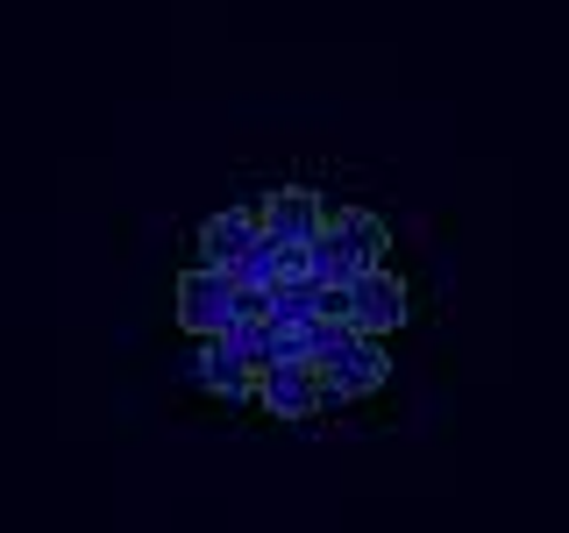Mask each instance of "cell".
Here are the masks:
<instances>
[{
  "instance_id": "6da1fadb",
  "label": "cell",
  "mask_w": 569,
  "mask_h": 533,
  "mask_svg": "<svg viewBox=\"0 0 569 533\" xmlns=\"http://www.w3.org/2000/svg\"><path fill=\"white\" fill-rule=\"evenodd\" d=\"M313 378H320V413H349V405H363L370 391L391 378L385 334H356V328H342L328 349L313 355Z\"/></svg>"
},
{
  "instance_id": "7a4b0ae2",
  "label": "cell",
  "mask_w": 569,
  "mask_h": 533,
  "mask_svg": "<svg viewBox=\"0 0 569 533\" xmlns=\"http://www.w3.org/2000/svg\"><path fill=\"white\" fill-rule=\"evenodd\" d=\"M406 278L391 271V263H378V271H356L342 284V320L356 334H399L406 328Z\"/></svg>"
},
{
  "instance_id": "3957f363",
  "label": "cell",
  "mask_w": 569,
  "mask_h": 533,
  "mask_svg": "<svg viewBox=\"0 0 569 533\" xmlns=\"http://www.w3.org/2000/svg\"><path fill=\"white\" fill-rule=\"evenodd\" d=\"M228 320H236V278L213 271V263H192L178 278V328L200 342V334H221Z\"/></svg>"
},
{
  "instance_id": "277c9868",
  "label": "cell",
  "mask_w": 569,
  "mask_h": 533,
  "mask_svg": "<svg viewBox=\"0 0 569 533\" xmlns=\"http://www.w3.org/2000/svg\"><path fill=\"white\" fill-rule=\"evenodd\" d=\"M249 399L271 420H313L320 413V378H313V363H257Z\"/></svg>"
},
{
  "instance_id": "5b68a950",
  "label": "cell",
  "mask_w": 569,
  "mask_h": 533,
  "mask_svg": "<svg viewBox=\"0 0 569 533\" xmlns=\"http://www.w3.org/2000/svg\"><path fill=\"white\" fill-rule=\"evenodd\" d=\"M320 221L335 228V242H342L349 271H378V263H391V228H385L370 207H328Z\"/></svg>"
},
{
  "instance_id": "8992f818",
  "label": "cell",
  "mask_w": 569,
  "mask_h": 533,
  "mask_svg": "<svg viewBox=\"0 0 569 533\" xmlns=\"http://www.w3.org/2000/svg\"><path fill=\"white\" fill-rule=\"evenodd\" d=\"M320 213H328V200L320 192H307V185H278L271 200H257V228L271 242H307L313 228H320Z\"/></svg>"
},
{
  "instance_id": "52a82bcc",
  "label": "cell",
  "mask_w": 569,
  "mask_h": 533,
  "mask_svg": "<svg viewBox=\"0 0 569 533\" xmlns=\"http://www.w3.org/2000/svg\"><path fill=\"white\" fill-rule=\"evenodd\" d=\"M249 378H257V370H249L242 355L221 342V334H200V342H192V384H200V391H213V399H228V405H242V399H249Z\"/></svg>"
},
{
  "instance_id": "ba28073f",
  "label": "cell",
  "mask_w": 569,
  "mask_h": 533,
  "mask_svg": "<svg viewBox=\"0 0 569 533\" xmlns=\"http://www.w3.org/2000/svg\"><path fill=\"white\" fill-rule=\"evenodd\" d=\"M249 242H257V207L207 213V221H200V257H192V263H213V271H228V263H236Z\"/></svg>"
}]
</instances>
